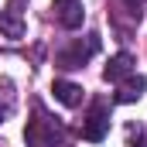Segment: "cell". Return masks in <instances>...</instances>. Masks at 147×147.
Listing matches in <instances>:
<instances>
[{"mask_svg":"<svg viewBox=\"0 0 147 147\" xmlns=\"http://www.w3.org/2000/svg\"><path fill=\"white\" fill-rule=\"evenodd\" d=\"M144 89H147V79L134 72L130 79H123V82L116 86V96H113V103H120V106H127V103H137V99L144 96Z\"/></svg>","mask_w":147,"mask_h":147,"instance_id":"7","label":"cell"},{"mask_svg":"<svg viewBox=\"0 0 147 147\" xmlns=\"http://www.w3.org/2000/svg\"><path fill=\"white\" fill-rule=\"evenodd\" d=\"M123 3H127V10H130V17H134V21H140V17H144V0H123Z\"/></svg>","mask_w":147,"mask_h":147,"instance_id":"9","label":"cell"},{"mask_svg":"<svg viewBox=\"0 0 147 147\" xmlns=\"http://www.w3.org/2000/svg\"><path fill=\"white\" fill-rule=\"evenodd\" d=\"M127 147H147V144H144V134H140V130H137V137L130 134V144H127Z\"/></svg>","mask_w":147,"mask_h":147,"instance_id":"10","label":"cell"},{"mask_svg":"<svg viewBox=\"0 0 147 147\" xmlns=\"http://www.w3.org/2000/svg\"><path fill=\"white\" fill-rule=\"evenodd\" d=\"M10 110H14V106H10V103H0V123H3V120H7V116H10Z\"/></svg>","mask_w":147,"mask_h":147,"instance_id":"11","label":"cell"},{"mask_svg":"<svg viewBox=\"0 0 147 147\" xmlns=\"http://www.w3.org/2000/svg\"><path fill=\"white\" fill-rule=\"evenodd\" d=\"M99 51V34H86V41H72L65 51H58V69H82Z\"/></svg>","mask_w":147,"mask_h":147,"instance_id":"2","label":"cell"},{"mask_svg":"<svg viewBox=\"0 0 147 147\" xmlns=\"http://www.w3.org/2000/svg\"><path fill=\"white\" fill-rule=\"evenodd\" d=\"M24 144L28 147H62L65 144V130L45 110H34V120H28V127H24Z\"/></svg>","mask_w":147,"mask_h":147,"instance_id":"1","label":"cell"},{"mask_svg":"<svg viewBox=\"0 0 147 147\" xmlns=\"http://www.w3.org/2000/svg\"><path fill=\"white\" fill-rule=\"evenodd\" d=\"M51 10H55V21H58L65 31L82 28V17H86L82 0H51Z\"/></svg>","mask_w":147,"mask_h":147,"instance_id":"5","label":"cell"},{"mask_svg":"<svg viewBox=\"0 0 147 147\" xmlns=\"http://www.w3.org/2000/svg\"><path fill=\"white\" fill-rule=\"evenodd\" d=\"M103 75H106V82H116V86H120L123 79L134 75V55H130V51H116L110 62H106Z\"/></svg>","mask_w":147,"mask_h":147,"instance_id":"6","label":"cell"},{"mask_svg":"<svg viewBox=\"0 0 147 147\" xmlns=\"http://www.w3.org/2000/svg\"><path fill=\"white\" fill-rule=\"evenodd\" d=\"M51 92H55V99L62 103V106H69V110H75L79 103H82V86H75V82H65V79H55V86H51Z\"/></svg>","mask_w":147,"mask_h":147,"instance_id":"8","label":"cell"},{"mask_svg":"<svg viewBox=\"0 0 147 147\" xmlns=\"http://www.w3.org/2000/svg\"><path fill=\"white\" fill-rule=\"evenodd\" d=\"M106 134H110V110H106V103H96L89 110V116L82 120V137L92 140V144H99Z\"/></svg>","mask_w":147,"mask_h":147,"instance_id":"3","label":"cell"},{"mask_svg":"<svg viewBox=\"0 0 147 147\" xmlns=\"http://www.w3.org/2000/svg\"><path fill=\"white\" fill-rule=\"evenodd\" d=\"M24 7H28V0H10L3 7V14H0V34L3 38H10V41L24 38V21H21Z\"/></svg>","mask_w":147,"mask_h":147,"instance_id":"4","label":"cell"}]
</instances>
